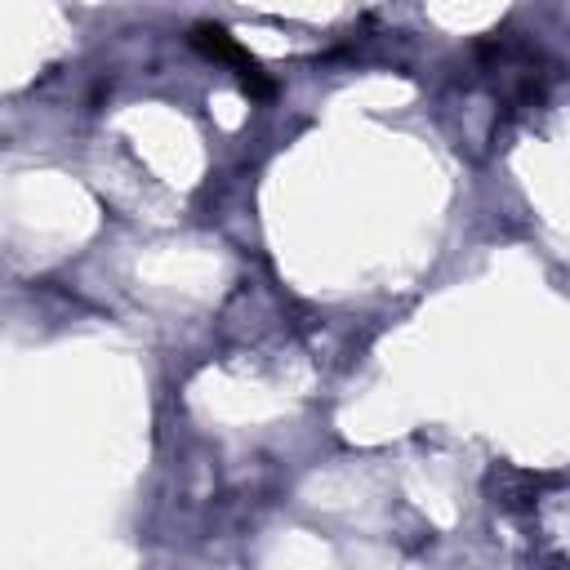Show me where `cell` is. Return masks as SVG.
Segmentation results:
<instances>
[{"instance_id":"1","label":"cell","mask_w":570,"mask_h":570,"mask_svg":"<svg viewBox=\"0 0 570 570\" xmlns=\"http://www.w3.org/2000/svg\"><path fill=\"white\" fill-rule=\"evenodd\" d=\"M191 40H196V45H200L209 58L232 62V67H236V76L245 80V89H254V94H267V89H272V85L258 76V62H254V58H249V53H245V49H240V45H236L227 31H223V27L200 22V27H191Z\"/></svg>"}]
</instances>
